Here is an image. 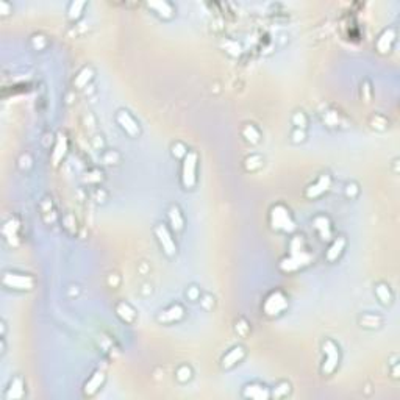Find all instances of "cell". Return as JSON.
Returning <instances> with one entry per match:
<instances>
[{"mask_svg": "<svg viewBox=\"0 0 400 400\" xmlns=\"http://www.w3.org/2000/svg\"><path fill=\"white\" fill-rule=\"evenodd\" d=\"M3 285L13 289H19V291H30L33 289V278L28 275H21V274H11L6 272L3 275Z\"/></svg>", "mask_w": 400, "mask_h": 400, "instance_id": "cell-5", "label": "cell"}, {"mask_svg": "<svg viewBox=\"0 0 400 400\" xmlns=\"http://www.w3.org/2000/svg\"><path fill=\"white\" fill-rule=\"evenodd\" d=\"M325 121L330 124V125H336V122H338V117H336V114L333 113V111H328L327 114H325Z\"/></svg>", "mask_w": 400, "mask_h": 400, "instance_id": "cell-31", "label": "cell"}, {"mask_svg": "<svg viewBox=\"0 0 400 400\" xmlns=\"http://www.w3.org/2000/svg\"><path fill=\"white\" fill-rule=\"evenodd\" d=\"M375 294L378 297V300L383 303V305H388L391 303V300H393V295H391L389 293V288L386 285H378L375 288Z\"/></svg>", "mask_w": 400, "mask_h": 400, "instance_id": "cell-24", "label": "cell"}, {"mask_svg": "<svg viewBox=\"0 0 400 400\" xmlns=\"http://www.w3.org/2000/svg\"><path fill=\"white\" fill-rule=\"evenodd\" d=\"M303 139H305V133H303V132L295 130V132L293 133V141H294V142H302Z\"/></svg>", "mask_w": 400, "mask_h": 400, "instance_id": "cell-32", "label": "cell"}, {"mask_svg": "<svg viewBox=\"0 0 400 400\" xmlns=\"http://www.w3.org/2000/svg\"><path fill=\"white\" fill-rule=\"evenodd\" d=\"M380 324H381V318L373 316V314H366V316L361 319V325L363 327H368V328L380 327Z\"/></svg>", "mask_w": 400, "mask_h": 400, "instance_id": "cell-26", "label": "cell"}, {"mask_svg": "<svg viewBox=\"0 0 400 400\" xmlns=\"http://www.w3.org/2000/svg\"><path fill=\"white\" fill-rule=\"evenodd\" d=\"M116 121L117 124L121 125V129L129 134L132 136V138H134V136H138L139 134V125L138 122L134 121V119L132 117V114L129 111H125V109H121V111H117L116 114Z\"/></svg>", "mask_w": 400, "mask_h": 400, "instance_id": "cell-7", "label": "cell"}, {"mask_svg": "<svg viewBox=\"0 0 400 400\" xmlns=\"http://www.w3.org/2000/svg\"><path fill=\"white\" fill-rule=\"evenodd\" d=\"M147 6L150 8V10L155 11L158 16H161V18H164V19L172 18L174 8L169 2H164V0H163V2H149Z\"/></svg>", "mask_w": 400, "mask_h": 400, "instance_id": "cell-16", "label": "cell"}, {"mask_svg": "<svg viewBox=\"0 0 400 400\" xmlns=\"http://www.w3.org/2000/svg\"><path fill=\"white\" fill-rule=\"evenodd\" d=\"M169 220H171V225L175 232H180L183 230V225H185V220H183V216L180 213V208L178 207H171L169 210Z\"/></svg>", "mask_w": 400, "mask_h": 400, "instance_id": "cell-20", "label": "cell"}, {"mask_svg": "<svg viewBox=\"0 0 400 400\" xmlns=\"http://www.w3.org/2000/svg\"><path fill=\"white\" fill-rule=\"evenodd\" d=\"M116 313H117V316L121 318L124 322H127V324H133L134 319H136L134 310L132 308L129 303H125V302H119L116 305Z\"/></svg>", "mask_w": 400, "mask_h": 400, "instance_id": "cell-15", "label": "cell"}, {"mask_svg": "<svg viewBox=\"0 0 400 400\" xmlns=\"http://www.w3.org/2000/svg\"><path fill=\"white\" fill-rule=\"evenodd\" d=\"M330 185H331V177L328 174H322L316 180V183H313L311 186H308V189H306L305 195L308 199H316V197H319V195H322L324 192L328 191Z\"/></svg>", "mask_w": 400, "mask_h": 400, "instance_id": "cell-8", "label": "cell"}, {"mask_svg": "<svg viewBox=\"0 0 400 400\" xmlns=\"http://www.w3.org/2000/svg\"><path fill=\"white\" fill-rule=\"evenodd\" d=\"M314 228L319 232L320 238H324V240H328V238H330V222H328L327 217L319 216V217L314 219Z\"/></svg>", "mask_w": 400, "mask_h": 400, "instance_id": "cell-22", "label": "cell"}, {"mask_svg": "<svg viewBox=\"0 0 400 400\" xmlns=\"http://www.w3.org/2000/svg\"><path fill=\"white\" fill-rule=\"evenodd\" d=\"M177 380L178 381H182V383H186L188 380H191V377H192V372H191V369L188 368V366H182V368H178V371H177Z\"/></svg>", "mask_w": 400, "mask_h": 400, "instance_id": "cell-27", "label": "cell"}, {"mask_svg": "<svg viewBox=\"0 0 400 400\" xmlns=\"http://www.w3.org/2000/svg\"><path fill=\"white\" fill-rule=\"evenodd\" d=\"M346 247V238L344 236H339L336 238V240L333 241V244L330 245L328 250H327V255H325V258L328 263H333L336 261L339 257H341V253Z\"/></svg>", "mask_w": 400, "mask_h": 400, "instance_id": "cell-12", "label": "cell"}, {"mask_svg": "<svg viewBox=\"0 0 400 400\" xmlns=\"http://www.w3.org/2000/svg\"><path fill=\"white\" fill-rule=\"evenodd\" d=\"M288 306V300H286V297L282 294V293H272L265 305H263V308H265V313L269 314V316H277V314L282 313L285 308Z\"/></svg>", "mask_w": 400, "mask_h": 400, "instance_id": "cell-6", "label": "cell"}, {"mask_svg": "<svg viewBox=\"0 0 400 400\" xmlns=\"http://www.w3.org/2000/svg\"><path fill=\"white\" fill-rule=\"evenodd\" d=\"M270 225L274 230H283V232H293L295 228L294 220L291 219L289 211L283 205H277L270 211Z\"/></svg>", "mask_w": 400, "mask_h": 400, "instance_id": "cell-1", "label": "cell"}, {"mask_svg": "<svg viewBox=\"0 0 400 400\" xmlns=\"http://www.w3.org/2000/svg\"><path fill=\"white\" fill-rule=\"evenodd\" d=\"M195 169H197V153L188 152L183 158V169H182V180L186 189L194 188L195 185Z\"/></svg>", "mask_w": 400, "mask_h": 400, "instance_id": "cell-2", "label": "cell"}, {"mask_svg": "<svg viewBox=\"0 0 400 400\" xmlns=\"http://www.w3.org/2000/svg\"><path fill=\"white\" fill-rule=\"evenodd\" d=\"M105 380V375L104 372H96L94 375H92L88 381L86 385H84V394L86 396H92L96 393V391L102 386V383Z\"/></svg>", "mask_w": 400, "mask_h": 400, "instance_id": "cell-18", "label": "cell"}, {"mask_svg": "<svg viewBox=\"0 0 400 400\" xmlns=\"http://www.w3.org/2000/svg\"><path fill=\"white\" fill-rule=\"evenodd\" d=\"M293 124L297 127V129H303V127L306 125V117H305V114L303 113H295L294 116H293Z\"/></svg>", "mask_w": 400, "mask_h": 400, "instance_id": "cell-28", "label": "cell"}, {"mask_svg": "<svg viewBox=\"0 0 400 400\" xmlns=\"http://www.w3.org/2000/svg\"><path fill=\"white\" fill-rule=\"evenodd\" d=\"M155 236L158 242L161 244V247H163V252L167 255V257H174L177 253V245L172 240V235L169 233V230L166 228V225L163 224H158L155 227Z\"/></svg>", "mask_w": 400, "mask_h": 400, "instance_id": "cell-4", "label": "cell"}, {"mask_svg": "<svg viewBox=\"0 0 400 400\" xmlns=\"http://www.w3.org/2000/svg\"><path fill=\"white\" fill-rule=\"evenodd\" d=\"M188 297H189L191 300H197V297H199V291H197V289H195V288L192 286V288L189 289V291H188Z\"/></svg>", "mask_w": 400, "mask_h": 400, "instance_id": "cell-34", "label": "cell"}, {"mask_svg": "<svg viewBox=\"0 0 400 400\" xmlns=\"http://www.w3.org/2000/svg\"><path fill=\"white\" fill-rule=\"evenodd\" d=\"M396 39V31L394 28H388L385 30L380 35L378 41H377V50L380 53H386L391 50V46H393V42Z\"/></svg>", "mask_w": 400, "mask_h": 400, "instance_id": "cell-11", "label": "cell"}, {"mask_svg": "<svg viewBox=\"0 0 400 400\" xmlns=\"http://www.w3.org/2000/svg\"><path fill=\"white\" fill-rule=\"evenodd\" d=\"M66 149H67V141H66V136L59 133L58 138H56V144L53 147V152H52V161L53 164H58L59 160H63V157L66 155Z\"/></svg>", "mask_w": 400, "mask_h": 400, "instance_id": "cell-17", "label": "cell"}, {"mask_svg": "<svg viewBox=\"0 0 400 400\" xmlns=\"http://www.w3.org/2000/svg\"><path fill=\"white\" fill-rule=\"evenodd\" d=\"M0 8L3 10L2 14H8V11H10V5H8L6 2H0Z\"/></svg>", "mask_w": 400, "mask_h": 400, "instance_id": "cell-35", "label": "cell"}, {"mask_svg": "<svg viewBox=\"0 0 400 400\" xmlns=\"http://www.w3.org/2000/svg\"><path fill=\"white\" fill-rule=\"evenodd\" d=\"M242 134H244V138L247 139L249 142H252V144H257L260 141V132L255 129L253 125L245 127V129L242 130Z\"/></svg>", "mask_w": 400, "mask_h": 400, "instance_id": "cell-25", "label": "cell"}, {"mask_svg": "<svg viewBox=\"0 0 400 400\" xmlns=\"http://www.w3.org/2000/svg\"><path fill=\"white\" fill-rule=\"evenodd\" d=\"M244 397L255 400H266L269 397V391L260 385H247L244 388Z\"/></svg>", "mask_w": 400, "mask_h": 400, "instance_id": "cell-14", "label": "cell"}, {"mask_svg": "<svg viewBox=\"0 0 400 400\" xmlns=\"http://www.w3.org/2000/svg\"><path fill=\"white\" fill-rule=\"evenodd\" d=\"M172 149H174V155H175V157H183V158H185V155L188 153V150H186V149L183 147V144H180V142L175 144V146H174Z\"/></svg>", "mask_w": 400, "mask_h": 400, "instance_id": "cell-30", "label": "cell"}, {"mask_svg": "<svg viewBox=\"0 0 400 400\" xmlns=\"http://www.w3.org/2000/svg\"><path fill=\"white\" fill-rule=\"evenodd\" d=\"M185 314V310L182 305H172L169 306L167 310H163L158 316H157V320L158 322H163V324H172L175 320H180Z\"/></svg>", "mask_w": 400, "mask_h": 400, "instance_id": "cell-9", "label": "cell"}, {"mask_svg": "<svg viewBox=\"0 0 400 400\" xmlns=\"http://www.w3.org/2000/svg\"><path fill=\"white\" fill-rule=\"evenodd\" d=\"M84 6H86V3H84V2H80V0H75V2H71V3H69V8H67V16H69V19H72V21L79 19Z\"/></svg>", "mask_w": 400, "mask_h": 400, "instance_id": "cell-23", "label": "cell"}, {"mask_svg": "<svg viewBox=\"0 0 400 400\" xmlns=\"http://www.w3.org/2000/svg\"><path fill=\"white\" fill-rule=\"evenodd\" d=\"M261 158L260 157H252V158H247V161H245V163H247V169H257V167H260L261 166Z\"/></svg>", "mask_w": 400, "mask_h": 400, "instance_id": "cell-29", "label": "cell"}, {"mask_svg": "<svg viewBox=\"0 0 400 400\" xmlns=\"http://www.w3.org/2000/svg\"><path fill=\"white\" fill-rule=\"evenodd\" d=\"M117 160V153H107L105 155V163H108V164H111V163H114V161Z\"/></svg>", "mask_w": 400, "mask_h": 400, "instance_id": "cell-33", "label": "cell"}, {"mask_svg": "<svg viewBox=\"0 0 400 400\" xmlns=\"http://www.w3.org/2000/svg\"><path fill=\"white\" fill-rule=\"evenodd\" d=\"M244 358V348L241 346H238L235 348H232L228 353H225V356L222 358V368L230 369L233 368L236 363H240Z\"/></svg>", "mask_w": 400, "mask_h": 400, "instance_id": "cell-13", "label": "cell"}, {"mask_svg": "<svg viewBox=\"0 0 400 400\" xmlns=\"http://www.w3.org/2000/svg\"><path fill=\"white\" fill-rule=\"evenodd\" d=\"M322 348H324V356H325L324 364H322V373L328 375V373H331L338 368L339 348L333 341H331V339H327V341L324 343V346H322Z\"/></svg>", "mask_w": 400, "mask_h": 400, "instance_id": "cell-3", "label": "cell"}, {"mask_svg": "<svg viewBox=\"0 0 400 400\" xmlns=\"http://www.w3.org/2000/svg\"><path fill=\"white\" fill-rule=\"evenodd\" d=\"M308 261H310V255L308 253H305L300 249L299 250L293 249V257L289 260H286V261H283L282 267L285 270H291V269H295V267H300L302 265H306Z\"/></svg>", "mask_w": 400, "mask_h": 400, "instance_id": "cell-10", "label": "cell"}, {"mask_svg": "<svg viewBox=\"0 0 400 400\" xmlns=\"http://www.w3.org/2000/svg\"><path fill=\"white\" fill-rule=\"evenodd\" d=\"M92 79V69L91 67H83V69L75 75V80H74V84L79 89L84 88L88 84V81Z\"/></svg>", "mask_w": 400, "mask_h": 400, "instance_id": "cell-21", "label": "cell"}, {"mask_svg": "<svg viewBox=\"0 0 400 400\" xmlns=\"http://www.w3.org/2000/svg\"><path fill=\"white\" fill-rule=\"evenodd\" d=\"M24 396V383H22V378H14L11 381V385L10 388H8L6 391V399L8 400H11V399H21Z\"/></svg>", "mask_w": 400, "mask_h": 400, "instance_id": "cell-19", "label": "cell"}]
</instances>
